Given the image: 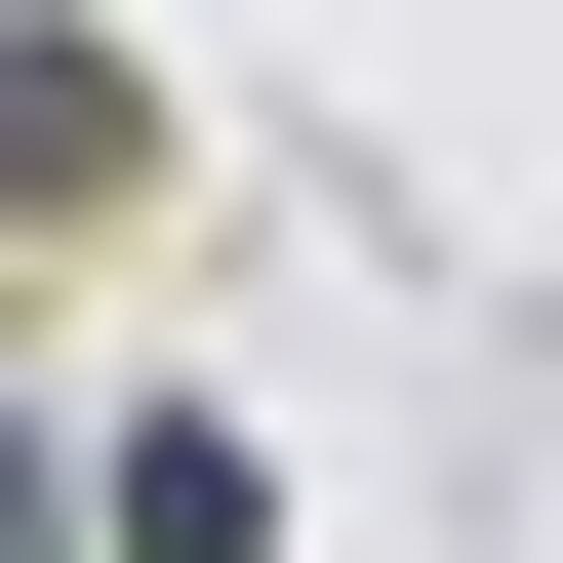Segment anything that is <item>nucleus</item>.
<instances>
[{"label": "nucleus", "instance_id": "obj_3", "mask_svg": "<svg viewBox=\"0 0 563 563\" xmlns=\"http://www.w3.org/2000/svg\"><path fill=\"white\" fill-rule=\"evenodd\" d=\"M0 563H81V443H41V402H0Z\"/></svg>", "mask_w": 563, "mask_h": 563}, {"label": "nucleus", "instance_id": "obj_1", "mask_svg": "<svg viewBox=\"0 0 563 563\" xmlns=\"http://www.w3.org/2000/svg\"><path fill=\"white\" fill-rule=\"evenodd\" d=\"M81 563H282V443H242V402H121V443H81Z\"/></svg>", "mask_w": 563, "mask_h": 563}, {"label": "nucleus", "instance_id": "obj_2", "mask_svg": "<svg viewBox=\"0 0 563 563\" xmlns=\"http://www.w3.org/2000/svg\"><path fill=\"white\" fill-rule=\"evenodd\" d=\"M0 201H162V81H121L81 0H0Z\"/></svg>", "mask_w": 563, "mask_h": 563}]
</instances>
